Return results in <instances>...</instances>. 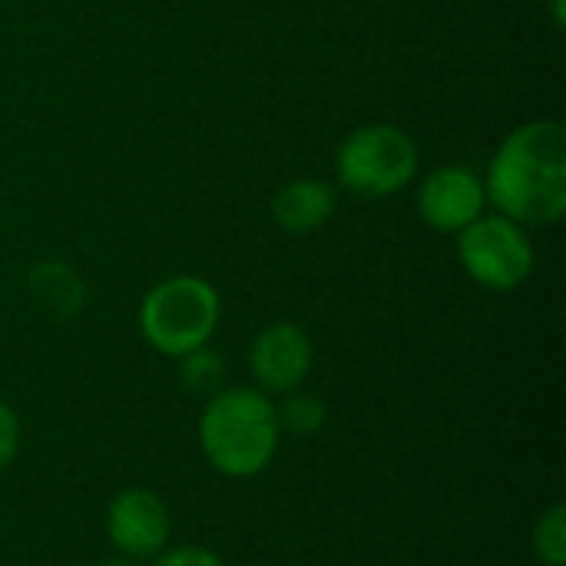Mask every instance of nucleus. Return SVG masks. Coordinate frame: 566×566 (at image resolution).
<instances>
[{"mask_svg":"<svg viewBox=\"0 0 566 566\" xmlns=\"http://www.w3.org/2000/svg\"><path fill=\"white\" fill-rule=\"evenodd\" d=\"M488 202L517 226H557L566 216V126L531 119L504 136L488 179Z\"/></svg>","mask_w":566,"mask_h":566,"instance_id":"obj_1","label":"nucleus"},{"mask_svg":"<svg viewBox=\"0 0 566 566\" xmlns=\"http://www.w3.org/2000/svg\"><path fill=\"white\" fill-rule=\"evenodd\" d=\"M275 401L249 385L219 388L199 418V448L212 471L232 481L259 478L279 454Z\"/></svg>","mask_w":566,"mask_h":566,"instance_id":"obj_2","label":"nucleus"},{"mask_svg":"<svg viewBox=\"0 0 566 566\" xmlns=\"http://www.w3.org/2000/svg\"><path fill=\"white\" fill-rule=\"evenodd\" d=\"M222 298L212 282L199 275H172L156 282L139 305V332L153 352L186 358L206 348L219 328Z\"/></svg>","mask_w":566,"mask_h":566,"instance_id":"obj_3","label":"nucleus"},{"mask_svg":"<svg viewBox=\"0 0 566 566\" xmlns=\"http://www.w3.org/2000/svg\"><path fill=\"white\" fill-rule=\"evenodd\" d=\"M418 143L395 123H365L352 129L335 153L338 186L361 199H388L401 192L418 176Z\"/></svg>","mask_w":566,"mask_h":566,"instance_id":"obj_4","label":"nucleus"},{"mask_svg":"<svg viewBox=\"0 0 566 566\" xmlns=\"http://www.w3.org/2000/svg\"><path fill=\"white\" fill-rule=\"evenodd\" d=\"M458 259L474 285L488 292H514L531 279L537 249L524 226L504 216H481L458 232Z\"/></svg>","mask_w":566,"mask_h":566,"instance_id":"obj_5","label":"nucleus"},{"mask_svg":"<svg viewBox=\"0 0 566 566\" xmlns=\"http://www.w3.org/2000/svg\"><path fill=\"white\" fill-rule=\"evenodd\" d=\"M106 537L119 557L153 560L169 547L172 517L166 501L149 488H126L106 507Z\"/></svg>","mask_w":566,"mask_h":566,"instance_id":"obj_6","label":"nucleus"},{"mask_svg":"<svg viewBox=\"0 0 566 566\" xmlns=\"http://www.w3.org/2000/svg\"><path fill=\"white\" fill-rule=\"evenodd\" d=\"M312 365H315L312 338H308V332H302L292 322L265 325L249 348L252 381L269 398L298 391L302 381L312 375Z\"/></svg>","mask_w":566,"mask_h":566,"instance_id":"obj_7","label":"nucleus"},{"mask_svg":"<svg viewBox=\"0 0 566 566\" xmlns=\"http://www.w3.org/2000/svg\"><path fill=\"white\" fill-rule=\"evenodd\" d=\"M488 209L484 179L468 166H438L418 186V216L428 229L458 235Z\"/></svg>","mask_w":566,"mask_h":566,"instance_id":"obj_8","label":"nucleus"},{"mask_svg":"<svg viewBox=\"0 0 566 566\" xmlns=\"http://www.w3.org/2000/svg\"><path fill=\"white\" fill-rule=\"evenodd\" d=\"M338 206V192L325 179H292L272 196V219L289 235H308L322 229Z\"/></svg>","mask_w":566,"mask_h":566,"instance_id":"obj_9","label":"nucleus"},{"mask_svg":"<svg viewBox=\"0 0 566 566\" xmlns=\"http://www.w3.org/2000/svg\"><path fill=\"white\" fill-rule=\"evenodd\" d=\"M531 551L544 566H566V507L554 504L541 514L531 534Z\"/></svg>","mask_w":566,"mask_h":566,"instance_id":"obj_10","label":"nucleus"},{"mask_svg":"<svg viewBox=\"0 0 566 566\" xmlns=\"http://www.w3.org/2000/svg\"><path fill=\"white\" fill-rule=\"evenodd\" d=\"M279 415V428L289 431V434H298V438H312L325 428V418H328V408L315 398V395H298V391H289L285 405L275 408Z\"/></svg>","mask_w":566,"mask_h":566,"instance_id":"obj_11","label":"nucleus"},{"mask_svg":"<svg viewBox=\"0 0 566 566\" xmlns=\"http://www.w3.org/2000/svg\"><path fill=\"white\" fill-rule=\"evenodd\" d=\"M222 375H226V365L216 352L209 348H196L189 352L186 358H179V378L189 391H199V395H216L222 388Z\"/></svg>","mask_w":566,"mask_h":566,"instance_id":"obj_12","label":"nucleus"},{"mask_svg":"<svg viewBox=\"0 0 566 566\" xmlns=\"http://www.w3.org/2000/svg\"><path fill=\"white\" fill-rule=\"evenodd\" d=\"M153 566H226V560L206 547L196 544H182V547H166L159 557H153Z\"/></svg>","mask_w":566,"mask_h":566,"instance_id":"obj_13","label":"nucleus"},{"mask_svg":"<svg viewBox=\"0 0 566 566\" xmlns=\"http://www.w3.org/2000/svg\"><path fill=\"white\" fill-rule=\"evenodd\" d=\"M17 448H20V421H17V411L0 401V474L13 464Z\"/></svg>","mask_w":566,"mask_h":566,"instance_id":"obj_14","label":"nucleus"},{"mask_svg":"<svg viewBox=\"0 0 566 566\" xmlns=\"http://www.w3.org/2000/svg\"><path fill=\"white\" fill-rule=\"evenodd\" d=\"M551 17H554V27L560 30L566 20V3L564 0H551Z\"/></svg>","mask_w":566,"mask_h":566,"instance_id":"obj_15","label":"nucleus"},{"mask_svg":"<svg viewBox=\"0 0 566 566\" xmlns=\"http://www.w3.org/2000/svg\"><path fill=\"white\" fill-rule=\"evenodd\" d=\"M96 566H139L136 560H129V557H106V560H99Z\"/></svg>","mask_w":566,"mask_h":566,"instance_id":"obj_16","label":"nucleus"}]
</instances>
